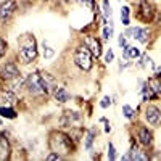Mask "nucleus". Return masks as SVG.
<instances>
[{
  "label": "nucleus",
  "mask_w": 161,
  "mask_h": 161,
  "mask_svg": "<svg viewBox=\"0 0 161 161\" xmlns=\"http://www.w3.org/2000/svg\"><path fill=\"white\" fill-rule=\"evenodd\" d=\"M50 150L58 155H69L73 150V144H71L69 135L63 134V132H52L50 134Z\"/></svg>",
  "instance_id": "obj_1"
},
{
  "label": "nucleus",
  "mask_w": 161,
  "mask_h": 161,
  "mask_svg": "<svg viewBox=\"0 0 161 161\" xmlns=\"http://www.w3.org/2000/svg\"><path fill=\"white\" fill-rule=\"evenodd\" d=\"M36 56H37L36 39L32 36H24L21 39V44H20V58L24 61V63H29V61L36 60Z\"/></svg>",
  "instance_id": "obj_2"
},
{
  "label": "nucleus",
  "mask_w": 161,
  "mask_h": 161,
  "mask_svg": "<svg viewBox=\"0 0 161 161\" xmlns=\"http://www.w3.org/2000/svg\"><path fill=\"white\" fill-rule=\"evenodd\" d=\"M74 63L82 71H89L92 68V53L87 47H77L74 52Z\"/></svg>",
  "instance_id": "obj_3"
},
{
  "label": "nucleus",
  "mask_w": 161,
  "mask_h": 161,
  "mask_svg": "<svg viewBox=\"0 0 161 161\" xmlns=\"http://www.w3.org/2000/svg\"><path fill=\"white\" fill-rule=\"evenodd\" d=\"M26 87H27V90H29L31 95H42V93L45 92L40 74H31L26 80Z\"/></svg>",
  "instance_id": "obj_4"
},
{
  "label": "nucleus",
  "mask_w": 161,
  "mask_h": 161,
  "mask_svg": "<svg viewBox=\"0 0 161 161\" xmlns=\"http://www.w3.org/2000/svg\"><path fill=\"white\" fill-rule=\"evenodd\" d=\"M16 10V3L15 0H7V2H3L2 5H0V21H7L10 20V16L13 15V11Z\"/></svg>",
  "instance_id": "obj_5"
},
{
  "label": "nucleus",
  "mask_w": 161,
  "mask_h": 161,
  "mask_svg": "<svg viewBox=\"0 0 161 161\" xmlns=\"http://www.w3.org/2000/svg\"><path fill=\"white\" fill-rule=\"evenodd\" d=\"M84 42H86V47L90 50V53L93 56H100L102 55V44L97 40V37H92V36H86L84 37Z\"/></svg>",
  "instance_id": "obj_6"
},
{
  "label": "nucleus",
  "mask_w": 161,
  "mask_h": 161,
  "mask_svg": "<svg viewBox=\"0 0 161 161\" xmlns=\"http://www.w3.org/2000/svg\"><path fill=\"white\" fill-rule=\"evenodd\" d=\"M145 118H147V121H148L151 126H158L161 122V111L156 106L151 105V106H148L145 110Z\"/></svg>",
  "instance_id": "obj_7"
},
{
  "label": "nucleus",
  "mask_w": 161,
  "mask_h": 161,
  "mask_svg": "<svg viewBox=\"0 0 161 161\" xmlns=\"http://www.w3.org/2000/svg\"><path fill=\"white\" fill-rule=\"evenodd\" d=\"M0 74H2L7 80H13V79H16L18 76H20V71H18V68L13 63H7L3 66V69H2Z\"/></svg>",
  "instance_id": "obj_8"
},
{
  "label": "nucleus",
  "mask_w": 161,
  "mask_h": 161,
  "mask_svg": "<svg viewBox=\"0 0 161 161\" xmlns=\"http://www.w3.org/2000/svg\"><path fill=\"white\" fill-rule=\"evenodd\" d=\"M15 102H16V95L11 90H0V103H3L7 106H11V105H15Z\"/></svg>",
  "instance_id": "obj_9"
},
{
  "label": "nucleus",
  "mask_w": 161,
  "mask_h": 161,
  "mask_svg": "<svg viewBox=\"0 0 161 161\" xmlns=\"http://www.w3.org/2000/svg\"><path fill=\"white\" fill-rule=\"evenodd\" d=\"M40 77H42V84H44L45 92H49L52 87H55L56 80H55V77H53L52 74H49V73H42V74H40Z\"/></svg>",
  "instance_id": "obj_10"
},
{
  "label": "nucleus",
  "mask_w": 161,
  "mask_h": 161,
  "mask_svg": "<svg viewBox=\"0 0 161 161\" xmlns=\"http://www.w3.org/2000/svg\"><path fill=\"white\" fill-rule=\"evenodd\" d=\"M140 18L142 20H145V21H148L150 18H151V8L150 5L147 3V0H140Z\"/></svg>",
  "instance_id": "obj_11"
},
{
  "label": "nucleus",
  "mask_w": 161,
  "mask_h": 161,
  "mask_svg": "<svg viewBox=\"0 0 161 161\" xmlns=\"http://www.w3.org/2000/svg\"><path fill=\"white\" fill-rule=\"evenodd\" d=\"M53 95H55V98H56V100H58L60 103H65V102H68L69 98H71V95L65 90L63 87H56L55 92H53Z\"/></svg>",
  "instance_id": "obj_12"
},
{
  "label": "nucleus",
  "mask_w": 161,
  "mask_h": 161,
  "mask_svg": "<svg viewBox=\"0 0 161 161\" xmlns=\"http://www.w3.org/2000/svg\"><path fill=\"white\" fill-rule=\"evenodd\" d=\"M74 121H79V115L77 113H71V111H66L65 118L61 119V124L63 126H73Z\"/></svg>",
  "instance_id": "obj_13"
},
{
  "label": "nucleus",
  "mask_w": 161,
  "mask_h": 161,
  "mask_svg": "<svg viewBox=\"0 0 161 161\" xmlns=\"http://www.w3.org/2000/svg\"><path fill=\"white\" fill-rule=\"evenodd\" d=\"M139 139H140L142 145H150L151 144V134L148 132L147 127H142V129L139 131Z\"/></svg>",
  "instance_id": "obj_14"
},
{
  "label": "nucleus",
  "mask_w": 161,
  "mask_h": 161,
  "mask_svg": "<svg viewBox=\"0 0 161 161\" xmlns=\"http://www.w3.org/2000/svg\"><path fill=\"white\" fill-rule=\"evenodd\" d=\"M0 150H2L3 156L8 155L10 145H8V140H7V132H2V134H0Z\"/></svg>",
  "instance_id": "obj_15"
},
{
  "label": "nucleus",
  "mask_w": 161,
  "mask_h": 161,
  "mask_svg": "<svg viewBox=\"0 0 161 161\" xmlns=\"http://www.w3.org/2000/svg\"><path fill=\"white\" fill-rule=\"evenodd\" d=\"M148 87L151 89V90H153L155 93H156V97L158 95H161V82L158 80V77H155V79H148Z\"/></svg>",
  "instance_id": "obj_16"
},
{
  "label": "nucleus",
  "mask_w": 161,
  "mask_h": 161,
  "mask_svg": "<svg viewBox=\"0 0 161 161\" xmlns=\"http://www.w3.org/2000/svg\"><path fill=\"white\" fill-rule=\"evenodd\" d=\"M0 116L13 119V118H16V111L13 110V108H10V106H0Z\"/></svg>",
  "instance_id": "obj_17"
},
{
  "label": "nucleus",
  "mask_w": 161,
  "mask_h": 161,
  "mask_svg": "<svg viewBox=\"0 0 161 161\" xmlns=\"http://www.w3.org/2000/svg\"><path fill=\"white\" fill-rule=\"evenodd\" d=\"M129 159H147V156L140 155V151L134 147V148H132V150L129 151Z\"/></svg>",
  "instance_id": "obj_18"
},
{
  "label": "nucleus",
  "mask_w": 161,
  "mask_h": 161,
  "mask_svg": "<svg viewBox=\"0 0 161 161\" xmlns=\"http://www.w3.org/2000/svg\"><path fill=\"white\" fill-rule=\"evenodd\" d=\"M103 15H105V18H111L113 11H111V5L108 0H103Z\"/></svg>",
  "instance_id": "obj_19"
},
{
  "label": "nucleus",
  "mask_w": 161,
  "mask_h": 161,
  "mask_svg": "<svg viewBox=\"0 0 161 161\" xmlns=\"http://www.w3.org/2000/svg\"><path fill=\"white\" fill-rule=\"evenodd\" d=\"M111 36H113V21H111V18H110V27H105L103 29V39L108 40V39H111Z\"/></svg>",
  "instance_id": "obj_20"
},
{
  "label": "nucleus",
  "mask_w": 161,
  "mask_h": 161,
  "mask_svg": "<svg viewBox=\"0 0 161 161\" xmlns=\"http://www.w3.org/2000/svg\"><path fill=\"white\" fill-rule=\"evenodd\" d=\"M137 40L142 42V44H147V42H148V29H140Z\"/></svg>",
  "instance_id": "obj_21"
},
{
  "label": "nucleus",
  "mask_w": 161,
  "mask_h": 161,
  "mask_svg": "<svg viewBox=\"0 0 161 161\" xmlns=\"http://www.w3.org/2000/svg\"><path fill=\"white\" fill-rule=\"evenodd\" d=\"M92 144H93V132H87V135H86V150L90 151L92 150Z\"/></svg>",
  "instance_id": "obj_22"
},
{
  "label": "nucleus",
  "mask_w": 161,
  "mask_h": 161,
  "mask_svg": "<svg viewBox=\"0 0 161 161\" xmlns=\"http://www.w3.org/2000/svg\"><path fill=\"white\" fill-rule=\"evenodd\" d=\"M122 115H124L127 119H132V118H134V110H132L129 105H124L122 106Z\"/></svg>",
  "instance_id": "obj_23"
},
{
  "label": "nucleus",
  "mask_w": 161,
  "mask_h": 161,
  "mask_svg": "<svg viewBox=\"0 0 161 161\" xmlns=\"http://www.w3.org/2000/svg\"><path fill=\"white\" fill-rule=\"evenodd\" d=\"M139 32H140V27H129V29L126 31V36L137 39V37H139Z\"/></svg>",
  "instance_id": "obj_24"
},
{
  "label": "nucleus",
  "mask_w": 161,
  "mask_h": 161,
  "mask_svg": "<svg viewBox=\"0 0 161 161\" xmlns=\"http://www.w3.org/2000/svg\"><path fill=\"white\" fill-rule=\"evenodd\" d=\"M118 44H119V47H121L122 50H126L127 47H129V45H127V39H126V34H121V36H119V39H118Z\"/></svg>",
  "instance_id": "obj_25"
},
{
  "label": "nucleus",
  "mask_w": 161,
  "mask_h": 161,
  "mask_svg": "<svg viewBox=\"0 0 161 161\" xmlns=\"http://www.w3.org/2000/svg\"><path fill=\"white\" fill-rule=\"evenodd\" d=\"M53 55H55V52L52 50L50 47H49V45H47L45 42H44V56H45V58H52Z\"/></svg>",
  "instance_id": "obj_26"
},
{
  "label": "nucleus",
  "mask_w": 161,
  "mask_h": 161,
  "mask_svg": "<svg viewBox=\"0 0 161 161\" xmlns=\"http://www.w3.org/2000/svg\"><path fill=\"white\" fill-rule=\"evenodd\" d=\"M108 158L111 161L116 159V150H115V147H113V144H108Z\"/></svg>",
  "instance_id": "obj_27"
},
{
  "label": "nucleus",
  "mask_w": 161,
  "mask_h": 161,
  "mask_svg": "<svg viewBox=\"0 0 161 161\" xmlns=\"http://www.w3.org/2000/svg\"><path fill=\"white\" fill-rule=\"evenodd\" d=\"M110 105H111V98L108 97V95H106V97H103V98H102V102H100V106H102V108H108Z\"/></svg>",
  "instance_id": "obj_28"
},
{
  "label": "nucleus",
  "mask_w": 161,
  "mask_h": 161,
  "mask_svg": "<svg viewBox=\"0 0 161 161\" xmlns=\"http://www.w3.org/2000/svg\"><path fill=\"white\" fill-rule=\"evenodd\" d=\"M5 52H7V42L3 39H0V58L5 55Z\"/></svg>",
  "instance_id": "obj_29"
},
{
  "label": "nucleus",
  "mask_w": 161,
  "mask_h": 161,
  "mask_svg": "<svg viewBox=\"0 0 161 161\" xmlns=\"http://www.w3.org/2000/svg\"><path fill=\"white\" fill-rule=\"evenodd\" d=\"M113 58H115L113 50H108V52H106V56H105V61H106V63H110V61H113Z\"/></svg>",
  "instance_id": "obj_30"
},
{
  "label": "nucleus",
  "mask_w": 161,
  "mask_h": 161,
  "mask_svg": "<svg viewBox=\"0 0 161 161\" xmlns=\"http://www.w3.org/2000/svg\"><path fill=\"white\" fill-rule=\"evenodd\" d=\"M121 18H129V7L121 8Z\"/></svg>",
  "instance_id": "obj_31"
},
{
  "label": "nucleus",
  "mask_w": 161,
  "mask_h": 161,
  "mask_svg": "<svg viewBox=\"0 0 161 161\" xmlns=\"http://www.w3.org/2000/svg\"><path fill=\"white\" fill-rule=\"evenodd\" d=\"M60 158H61V155L55 153V151H53V153H50L49 156H47V159H60Z\"/></svg>",
  "instance_id": "obj_32"
},
{
  "label": "nucleus",
  "mask_w": 161,
  "mask_h": 161,
  "mask_svg": "<svg viewBox=\"0 0 161 161\" xmlns=\"http://www.w3.org/2000/svg\"><path fill=\"white\" fill-rule=\"evenodd\" d=\"M148 61H150V58H148V56H147V55H144V56H142V66H145L147 63H148Z\"/></svg>",
  "instance_id": "obj_33"
},
{
  "label": "nucleus",
  "mask_w": 161,
  "mask_h": 161,
  "mask_svg": "<svg viewBox=\"0 0 161 161\" xmlns=\"http://www.w3.org/2000/svg\"><path fill=\"white\" fill-rule=\"evenodd\" d=\"M121 21L124 26H129V18H121Z\"/></svg>",
  "instance_id": "obj_34"
},
{
  "label": "nucleus",
  "mask_w": 161,
  "mask_h": 161,
  "mask_svg": "<svg viewBox=\"0 0 161 161\" xmlns=\"http://www.w3.org/2000/svg\"><path fill=\"white\" fill-rule=\"evenodd\" d=\"M80 3H87V5H92V0H79Z\"/></svg>",
  "instance_id": "obj_35"
},
{
  "label": "nucleus",
  "mask_w": 161,
  "mask_h": 161,
  "mask_svg": "<svg viewBox=\"0 0 161 161\" xmlns=\"http://www.w3.org/2000/svg\"><path fill=\"white\" fill-rule=\"evenodd\" d=\"M159 76H161V66H159L158 69H156V77H159Z\"/></svg>",
  "instance_id": "obj_36"
},
{
  "label": "nucleus",
  "mask_w": 161,
  "mask_h": 161,
  "mask_svg": "<svg viewBox=\"0 0 161 161\" xmlns=\"http://www.w3.org/2000/svg\"><path fill=\"white\" fill-rule=\"evenodd\" d=\"M0 126H2V119H0Z\"/></svg>",
  "instance_id": "obj_37"
}]
</instances>
